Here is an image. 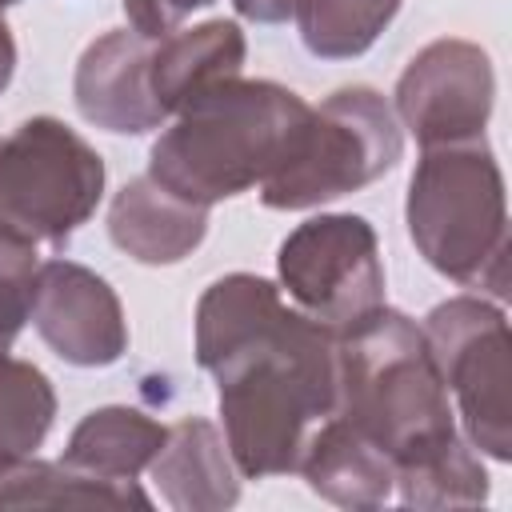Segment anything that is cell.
Wrapping results in <instances>:
<instances>
[{
  "instance_id": "19",
  "label": "cell",
  "mask_w": 512,
  "mask_h": 512,
  "mask_svg": "<svg viewBox=\"0 0 512 512\" xmlns=\"http://www.w3.org/2000/svg\"><path fill=\"white\" fill-rule=\"evenodd\" d=\"M0 504H16V508H28V504H112V508L136 504V508H152L148 492H128V488L80 476L60 460L44 464L36 456L0 472Z\"/></svg>"
},
{
  "instance_id": "2",
  "label": "cell",
  "mask_w": 512,
  "mask_h": 512,
  "mask_svg": "<svg viewBox=\"0 0 512 512\" xmlns=\"http://www.w3.org/2000/svg\"><path fill=\"white\" fill-rule=\"evenodd\" d=\"M312 104L276 84L228 76L176 112L152 140L148 176L172 196L212 208L260 188L304 140Z\"/></svg>"
},
{
  "instance_id": "17",
  "label": "cell",
  "mask_w": 512,
  "mask_h": 512,
  "mask_svg": "<svg viewBox=\"0 0 512 512\" xmlns=\"http://www.w3.org/2000/svg\"><path fill=\"white\" fill-rule=\"evenodd\" d=\"M404 0H292L300 40L320 60H356L396 20Z\"/></svg>"
},
{
  "instance_id": "24",
  "label": "cell",
  "mask_w": 512,
  "mask_h": 512,
  "mask_svg": "<svg viewBox=\"0 0 512 512\" xmlns=\"http://www.w3.org/2000/svg\"><path fill=\"white\" fill-rule=\"evenodd\" d=\"M12 72H16V40H12V28H8V20L0 16V92L8 88Z\"/></svg>"
},
{
  "instance_id": "4",
  "label": "cell",
  "mask_w": 512,
  "mask_h": 512,
  "mask_svg": "<svg viewBox=\"0 0 512 512\" xmlns=\"http://www.w3.org/2000/svg\"><path fill=\"white\" fill-rule=\"evenodd\" d=\"M404 220L416 252L464 288L508 296L504 172L484 140L424 148L408 180Z\"/></svg>"
},
{
  "instance_id": "14",
  "label": "cell",
  "mask_w": 512,
  "mask_h": 512,
  "mask_svg": "<svg viewBox=\"0 0 512 512\" xmlns=\"http://www.w3.org/2000/svg\"><path fill=\"white\" fill-rule=\"evenodd\" d=\"M108 236L140 264H180L208 236V208L172 196L144 172L112 196Z\"/></svg>"
},
{
  "instance_id": "12",
  "label": "cell",
  "mask_w": 512,
  "mask_h": 512,
  "mask_svg": "<svg viewBox=\"0 0 512 512\" xmlns=\"http://www.w3.org/2000/svg\"><path fill=\"white\" fill-rule=\"evenodd\" d=\"M160 496L176 512H220L240 500V472L224 444V432L204 416H184L168 428L160 452L148 464Z\"/></svg>"
},
{
  "instance_id": "3",
  "label": "cell",
  "mask_w": 512,
  "mask_h": 512,
  "mask_svg": "<svg viewBox=\"0 0 512 512\" xmlns=\"http://www.w3.org/2000/svg\"><path fill=\"white\" fill-rule=\"evenodd\" d=\"M336 412L384 448L396 472L460 440L424 328L388 304L336 336Z\"/></svg>"
},
{
  "instance_id": "13",
  "label": "cell",
  "mask_w": 512,
  "mask_h": 512,
  "mask_svg": "<svg viewBox=\"0 0 512 512\" xmlns=\"http://www.w3.org/2000/svg\"><path fill=\"white\" fill-rule=\"evenodd\" d=\"M248 56V40L236 20H204L196 28H176L152 40L148 56V88L164 116H176L212 84L240 76Z\"/></svg>"
},
{
  "instance_id": "21",
  "label": "cell",
  "mask_w": 512,
  "mask_h": 512,
  "mask_svg": "<svg viewBox=\"0 0 512 512\" xmlns=\"http://www.w3.org/2000/svg\"><path fill=\"white\" fill-rule=\"evenodd\" d=\"M40 264V244L0 228V352H12L16 336L32 320Z\"/></svg>"
},
{
  "instance_id": "5",
  "label": "cell",
  "mask_w": 512,
  "mask_h": 512,
  "mask_svg": "<svg viewBox=\"0 0 512 512\" xmlns=\"http://www.w3.org/2000/svg\"><path fill=\"white\" fill-rule=\"evenodd\" d=\"M100 152L64 120L32 116L0 136V228L64 248L104 196Z\"/></svg>"
},
{
  "instance_id": "7",
  "label": "cell",
  "mask_w": 512,
  "mask_h": 512,
  "mask_svg": "<svg viewBox=\"0 0 512 512\" xmlns=\"http://www.w3.org/2000/svg\"><path fill=\"white\" fill-rule=\"evenodd\" d=\"M424 336L444 388L456 396L464 436L484 456L512 460V336L508 316L484 296H448L424 316Z\"/></svg>"
},
{
  "instance_id": "1",
  "label": "cell",
  "mask_w": 512,
  "mask_h": 512,
  "mask_svg": "<svg viewBox=\"0 0 512 512\" xmlns=\"http://www.w3.org/2000/svg\"><path fill=\"white\" fill-rule=\"evenodd\" d=\"M196 364L216 380L244 480L296 472L312 428L336 412V336L256 272H228L196 300Z\"/></svg>"
},
{
  "instance_id": "22",
  "label": "cell",
  "mask_w": 512,
  "mask_h": 512,
  "mask_svg": "<svg viewBox=\"0 0 512 512\" xmlns=\"http://www.w3.org/2000/svg\"><path fill=\"white\" fill-rule=\"evenodd\" d=\"M212 0H124V16L140 36H168L184 24V16H192L196 8H208Z\"/></svg>"
},
{
  "instance_id": "10",
  "label": "cell",
  "mask_w": 512,
  "mask_h": 512,
  "mask_svg": "<svg viewBox=\"0 0 512 512\" xmlns=\"http://www.w3.org/2000/svg\"><path fill=\"white\" fill-rule=\"evenodd\" d=\"M32 324L40 340L76 368H108L128 352L120 296L104 276L64 256L40 264Z\"/></svg>"
},
{
  "instance_id": "8",
  "label": "cell",
  "mask_w": 512,
  "mask_h": 512,
  "mask_svg": "<svg viewBox=\"0 0 512 512\" xmlns=\"http://www.w3.org/2000/svg\"><path fill=\"white\" fill-rule=\"evenodd\" d=\"M280 288L332 336L384 304V264L376 228L352 212H320L296 224L276 252Z\"/></svg>"
},
{
  "instance_id": "25",
  "label": "cell",
  "mask_w": 512,
  "mask_h": 512,
  "mask_svg": "<svg viewBox=\"0 0 512 512\" xmlns=\"http://www.w3.org/2000/svg\"><path fill=\"white\" fill-rule=\"evenodd\" d=\"M8 4H20V0H0V12H4V8H8Z\"/></svg>"
},
{
  "instance_id": "20",
  "label": "cell",
  "mask_w": 512,
  "mask_h": 512,
  "mask_svg": "<svg viewBox=\"0 0 512 512\" xmlns=\"http://www.w3.org/2000/svg\"><path fill=\"white\" fill-rule=\"evenodd\" d=\"M400 500L408 508H472L488 500V472L468 440H456L440 456L396 472Z\"/></svg>"
},
{
  "instance_id": "18",
  "label": "cell",
  "mask_w": 512,
  "mask_h": 512,
  "mask_svg": "<svg viewBox=\"0 0 512 512\" xmlns=\"http://www.w3.org/2000/svg\"><path fill=\"white\" fill-rule=\"evenodd\" d=\"M56 420L52 380L12 352H0V472L36 456Z\"/></svg>"
},
{
  "instance_id": "16",
  "label": "cell",
  "mask_w": 512,
  "mask_h": 512,
  "mask_svg": "<svg viewBox=\"0 0 512 512\" xmlns=\"http://www.w3.org/2000/svg\"><path fill=\"white\" fill-rule=\"evenodd\" d=\"M164 436H168V428L160 420H152L148 412L128 408V404H108V408L88 412L72 428L60 464H68L80 476L128 488V492H144L136 484V476L152 464Z\"/></svg>"
},
{
  "instance_id": "15",
  "label": "cell",
  "mask_w": 512,
  "mask_h": 512,
  "mask_svg": "<svg viewBox=\"0 0 512 512\" xmlns=\"http://www.w3.org/2000/svg\"><path fill=\"white\" fill-rule=\"evenodd\" d=\"M296 472L308 480L316 496L340 508H380L392 496L396 468L384 448H376L360 428H352L340 412L324 416L304 452Z\"/></svg>"
},
{
  "instance_id": "6",
  "label": "cell",
  "mask_w": 512,
  "mask_h": 512,
  "mask_svg": "<svg viewBox=\"0 0 512 512\" xmlns=\"http://www.w3.org/2000/svg\"><path fill=\"white\" fill-rule=\"evenodd\" d=\"M404 156V132L392 104L364 84L336 88L304 128L292 160L260 184L264 208L300 212L348 196L384 172H392Z\"/></svg>"
},
{
  "instance_id": "9",
  "label": "cell",
  "mask_w": 512,
  "mask_h": 512,
  "mask_svg": "<svg viewBox=\"0 0 512 512\" xmlns=\"http://www.w3.org/2000/svg\"><path fill=\"white\" fill-rule=\"evenodd\" d=\"M496 72L480 44L444 36L424 44L396 80V120L420 148L484 140Z\"/></svg>"
},
{
  "instance_id": "11",
  "label": "cell",
  "mask_w": 512,
  "mask_h": 512,
  "mask_svg": "<svg viewBox=\"0 0 512 512\" xmlns=\"http://www.w3.org/2000/svg\"><path fill=\"white\" fill-rule=\"evenodd\" d=\"M148 56L152 36H140L136 28H112L96 36L80 52L72 76V100L80 116L116 136H144L160 128L168 116L152 100Z\"/></svg>"
},
{
  "instance_id": "23",
  "label": "cell",
  "mask_w": 512,
  "mask_h": 512,
  "mask_svg": "<svg viewBox=\"0 0 512 512\" xmlns=\"http://www.w3.org/2000/svg\"><path fill=\"white\" fill-rule=\"evenodd\" d=\"M232 8L256 24H280L292 16V0H232Z\"/></svg>"
}]
</instances>
